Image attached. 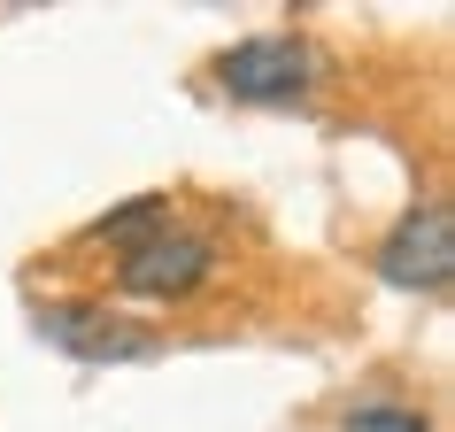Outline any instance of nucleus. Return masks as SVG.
<instances>
[{"mask_svg": "<svg viewBox=\"0 0 455 432\" xmlns=\"http://www.w3.org/2000/svg\"><path fill=\"white\" fill-rule=\"evenodd\" d=\"M316 47L301 39V31H263V39H240V47L216 54V93L224 100H247V108H286V100H301L316 85Z\"/></svg>", "mask_w": 455, "mask_h": 432, "instance_id": "obj_1", "label": "nucleus"}, {"mask_svg": "<svg viewBox=\"0 0 455 432\" xmlns=\"http://www.w3.org/2000/svg\"><path fill=\"white\" fill-rule=\"evenodd\" d=\"M209 278H216V240H201L186 224H170L147 247L116 255V293L124 301H193Z\"/></svg>", "mask_w": 455, "mask_h": 432, "instance_id": "obj_2", "label": "nucleus"}, {"mask_svg": "<svg viewBox=\"0 0 455 432\" xmlns=\"http://www.w3.org/2000/svg\"><path fill=\"white\" fill-rule=\"evenodd\" d=\"M371 270H379L386 286H402V293H440V286H448V278H455V216H448V201L409 209L402 224L379 240Z\"/></svg>", "mask_w": 455, "mask_h": 432, "instance_id": "obj_3", "label": "nucleus"}, {"mask_svg": "<svg viewBox=\"0 0 455 432\" xmlns=\"http://www.w3.org/2000/svg\"><path fill=\"white\" fill-rule=\"evenodd\" d=\"M31 324H39L47 348H62L77 363H140V356H155V332L132 324V316H116L108 301H47Z\"/></svg>", "mask_w": 455, "mask_h": 432, "instance_id": "obj_4", "label": "nucleus"}, {"mask_svg": "<svg viewBox=\"0 0 455 432\" xmlns=\"http://www.w3.org/2000/svg\"><path fill=\"white\" fill-rule=\"evenodd\" d=\"M155 232H170V193H132L124 209H108V216L85 224V240H93V247H116V255L147 247Z\"/></svg>", "mask_w": 455, "mask_h": 432, "instance_id": "obj_5", "label": "nucleus"}, {"mask_svg": "<svg viewBox=\"0 0 455 432\" xmlns=\"http://www.w3.org/2000/svg\"><path fill=\"white\" fill-rule=\"evenodd\" d=\"M339 432H432V417L417 402H355Z\"/></svg>", "mask_w": 455, "mask_h": 432, "instance_id": "obj_6", "label": "nucleus"}]
</instances>
